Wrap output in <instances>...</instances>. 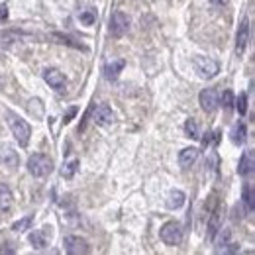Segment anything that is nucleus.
<instances>
[{
  "instance_id": "4",
  "label": "nucleus",
  "mask_w": 255,
  "mask_h": 255,
  "mask_svg": "<svg viewBox=\"0 0 255 255\" xmlns=\"http://www.w3.org/2000/svg\"><path fill=\"white\" fill-rule=\"evenodd\" d=\"M159 238L167 245H179L183 241V226L179 222L171 220V222L163 224V228L159 230Z\"/></svg>"
},
{
  "instance_id": "7",
  "label": "nucleus",
  "mask_w": 255,
  "mask_h": 255,
  "mask_svg": "<svg viewBox=\"0 0 255 255\" xmlns=\"http://www.w3.org/2000/svg\"><path fill=\"white\" fill-rule=\"evenodd\" d=\"M43 81L53 88L55 92H65V88H67V77L61 73V71H57V69H45L43 71Z\"/></svg>"
},
{
  "instance_id": "11",
  "label": "nucleus",
  "mask_w": 255,
  "mask_h": 255,
  "mask_svg": "<svg viewBox=\"0 0 255 255\" xmlns=\"http://www.w3.org/2000/svg\"><path fill=\"white\" fill-rule=\"evenodd\" d=\"M247 41H249V20L243 18L241 24H239L238 35H236V55H243V51L247 47Z\"/></svg>"
},
{
  "instance_id": "27",
  "label": "nucleus",
  "mask_w": 255,
  "mask_h": 255,
  "mask_svg": "<svg viewBox=\"0 0 255 255\" xmlns=\"http://www.w3.org/2000/svg\"><path fill=\"white\" fill-rule=\"evenodd\" d=\"M32 222H34V216L30 214V216H26V218H22V220L14 222V224H12V230H14V232H24V230H30Z\"/></svg>"
},
{
  "instance_id": "9",
  "label": "nucleus",
  "mask_w": 255,
  "mask_h": 255,
  "mask_svg": "<svg viewBox=\"0 0 255 255\" xmlns=\"http://www.w3.org/2000/svg\"><path fill=\"white\" fill-rule=\"evenodd\" d=\"M63 245H65V251H67L69 255H85V253L90 251L86 239H83V238H79V236H67V238L63 239Z\"/></svg>"
},
{
  "instance_id": "8",
  "label": "nucleus",
  "mask_w": 255,
  "mask_h": 255,
  "mask_svg": "<svg viewBox=\"0 0 255 255\" xmlns=\"http://www.w3.org/2000/svg\"><path fill=\"white\" fill-rule=\"evenodd\" d=\"M198 102L204 112H214L220 104V96H218V90L216 88H204L198 96Z\"/></svg>"
},
{
  "instance_id": "22",
  "label": "nucleus",
  "mask_w": 255,
  "mask_h": 255,
  "mask_svg": "<svg viewBox=\"0 0 255 255\" xmlns=\"http://www.w3.org/2000/svg\"><path fill=\"white\" fill-rule=\"evenodd\" d=\"M51 37H53V39H57L59 43H65V45H71V47H77V49H83V51H86V47H85V45H81L77 39H73V37H69V35H65V34H53Z\"/></svg>"
},
{
  "instance_id": "10",
  "label": "nucleus",
  "mask_w": 255,
  "mask_h": 255,
  "mask_svg": "<svg viewBox=\"0 0 255 255\" xmlns=\"http://www.w3.org/2000/svg\"><path fill=\"white\" fill-rule=\"evenodd\" d=\"M92 120L98 126H110L114 122V110L108 104H98L92 108Z\"/></svg>"
},
{
  "instance_id": "30",
  "label": "nucleus",
  "mask_w": 255,
  "mask_h": 255,
  "mask_svg": "<svg viewBox=\"0 0 255 255\" xmlns=\"http://www.w3.org/2000/svg\"><path fill=\"white\" fill-rule=\"evenodd\" d=\"M236 104H238V112H239V114L243 116V114L247 112V92H241V94L238 96Z\"/></svg>"
},
{
  "instance_id": "6",
  "label": "nucleus",
  "mask_w": 255,
  "mask_h": 255,
  "mask_svg": "<svg viewBox=\"0 0 255 255\" xmlns=\"http://www.w3.org/2000/svg\"><path fill=\"white\" fill-rule=\"evenodd\" d=\"M238 173L243 179H253L255 177V151L247 149L241 153L239 157V165H238Z\"/></svg>"
},
{
  "instance_id": "17",
  "label": "nucleus",
  "mask_w": 255,
  "mask_h": 255,
  "mask_svg": "<svg viewBox=\"0 0 255 255\" xmlns=\"http://www.w3.org/2000/svg\"><path fill=\"white\" fill-rule=\"evenodd\" d=\"M245 137H247V126L239 120V122L234 126V130H232V143H234V145H243Z\"/></svg>"
},
{
  "instance_id": "35",
  "label": "nucleus",
  "mask_w": 255,
  "mask_h": 255,
  "mask_svg": "<svg viewBox=\"0 0 255 255\" xmlns=\"http://www.w3.org/2000/svg\"><path fill=\"white\" fill-rule=\"evenodd\" d=\"M251 212H255V204H253V208H251Z\"/></svg>"
},
{
  "instance_id": "19",
  "label": "nucleus",
  "mask_w": 255,
  "mask_h": 255,
  "mask_svg": "<svg viewBox=\"0 0 255 255\" xmlns=\"http://www.w3.org/2000/svg\"><path fill=\"white\" fill-rule=\"evenodd\" d=\"M10 206H12V190L4 183H0V208L6 210Z\"/></svg>"
},
{
  "instance_id": "23",
  "label": "nucleus",
  "mask_w": 255,
  "mask_h": 255,
  "mask_svg": "<svg viewBox=\"0 0 255 255\" xmlns=\"http://www.w3.org/2000/svg\"><path fill=\"white\" fill-rule=\"evenodd\" d=\"M79 20H81L83 26H92V24L96 22V10H94V8H86V10H83V12L79 14Z\"/></svg>"
},
{
  "instance_id": "2",
  "label": "nucleus",
  "mask_w": 255,
  "mask_h": 255,
  "mask_svg": "<svg viewBox=\"0 0 255 255\" xmlns=\"http://www.w3.org/2000/svg\"><path fill=\"white\" fill-rule=\"evenodd\" d=\"M192 65H194L196 75H198L200 79H204V81H210V79H214V77L220 73V63L214 61V59H210V57H206V55L194 57Z\"/></svg>"
},
{
  "instance_id": "13",
  "label": "nucleus",
  "mask_w": 255,
  "mask_h": 255,
  "mask_svg": "<svg viewBox=\"0 0 255 255\" xmlns=\"http://www.w3.org/2000/svg\"><path fill=\"white\" fill-rule=\"evenodd\" d=\"M198 157V149L196 147H185L181 153H179V165L183 169H188Z\"/></svg>"
},
{
  "instance_id": "16",
  "label": "nucleus",
  "mask_w": 255,
  "mask_h": 255,
  "mask_svg": "<svg viewBox=\"0 0 255 255\" xmlns=\"http://www.w3.org/2000/svg\"><path fill=\"white\" fill-rule=\"evenodd\" d=\"M126 67V61L124 59H118V61H112V63H108L106 67H104V77L108 79V81H116L118 79V75L122 73V69Z\"/></svg>"
},
{
  "instance_id": "31",
  "label": "nucleus",
  "mask_w": 255,
  "mask_h": 255,
  "mask_svg": "<svg viewBox=\"0 0 255 255\" xmlns=\"http://www.w3.org/2000/svg\"><path fill=\"white\" fill-rule=\"evenodd\" d=\"M8 20V6L6 4H0V24Z\"/></svg>"
},
{
  "instance_id": "32",
  "label": "nucleus",
  "mask_w": 255,
  "mask_h": 255,
  "mask_svg": "<svg viewBox=\"0 0 255 255\" xmlns=\"http://www.w3.org/2000/svg\"><path fill=\"white\" fill-rule=\"evenodd\" d=\"M77 112H79V110H77V106L69 108V110H67V114H65V124H69V122H71V120L77 116Z\"/></svg>"
},
{
  "instance_id": "24",
  "label": "nucleus",
  "mask_w": 255,
  "mask_h": 255,
  "mask_svg": "<svg viewBox=\"0 0 255 255\" xmlns=\"http://www.w3.org/2000/svg\"><path fill=\"white\" fill-rule=\"evenodd\" d=\"M77 169H79V159H71V161H67V163L63 165L61 175H63L65 179H71V177L77 173Z\"/></svg>"
},
{
  "instance_id": "1",
  "label": "nucleus",
  "mask_w": 255,
  "mask_h": 255,
  "mask_svg": "<svg viewBox=\"0 0 255 255\" xmlns=\"http://www.w3.org/2000/svg\"><path fill=\"white\" fill-rule=\"evenodd\" d=\"M6 122H8V126H10L16 141H18L22 147H26V145L30 143V136H32V128L28 126V122H24L18 114H14V112H10V110L6 112Z\"/></svg>"
},
{
  "instance_id": "12",
  "label": "nucleus",
  "mask_w": 255,
  "mask_h": 255,
  "mask_svg": "<svg viewBox=\"0 0 255 255\" xmlns=\"http://www.w3.org/2000/svg\"><path fill=\"white\" fill-rule=\"evenodd\" d=\"M49 236H51V232H49V228L45 226V228L35 230V232L30 234V243H32L35 249H43V247H47V243H49Z\"/></svg>"
},
{
  "instance_id": "20",
  "label": "nucleus",
  "mask_w": 255,
  "mask_h": 255,
  "mask_svg": "<svg viewBox=\"0 0 255 255\" xmlns=\"http://www.w3.org/2000/svg\"><path fill=\"white\" fill-rule=\"evenodd\" d=\"M185 134H187L190 139H200V128H198L196 120L188 118V120L185 122Z\"/></svg>"
},
{
  "instance_id": "29",
  "label": "nucleus",
  "mask_w": 255,
  "mask_h": 255,
  "mask_svg": "<svg viewBox=\"0 0 255 255\" xmlns=\"http://www.w3.org/2000/svg\"><path fill=\"white\" fill-rule=\"evenodd\" d=\"M220 136H222L220 130H216V132H208L206 136L202 137V145H208V143H220Z\"/></svg>"
},
{
  "instance_id": "34",
  "label": "nucleus",
  "mask_w": 255,
  "mask_h": 255,
  "mask_svg": "<svg viewBox=\"0 0 255 255\" xmlns=\"http://www.w3.org/2000/svg\"><path fill=\"white\" fill-rule=\"evenodd\" d=\"M0 88H2V77H0Z\"/></svg>"
},
{
  "instance_id": "33",
  "label": "nucleus",
  "mask_w": 255,
  "mask_h": 255,
  "mask_svg": "<svg viewBox=\"0 0 255 255\" xmlns=\"http://www.w3.org/2000/svg\"><path fill=\"white\" fill-rule=\"evenodd\" d=\"M210 2L216 4V6H226V4L230 2V0H210Z\"/></svg>"
},
{
  "instance_id": "26",
  "label": "nucleus",
  "mask_w": 255,
  "mask_h": 255,
  "mask_svg": "<svg viewBox=\"0 0 255 255\" xmlns=\"http://www.w3.org/2000/svg\"><path fill=\"white\" fill-rule=\"evenodd\" d=\"M2 159H4L6 167H16V165H18V155H16V151H14V149H10V147H6V149H4Z\"/></svg>"
},
{
  "instance_id": "28",
  "label": "nucleus",
  "mask_w": 255,
  "mask_h": 255,
  "mask_svg": "<svg viewBox=\"0 0 255 255\" xmlns=\"http://www.w3.org/2000/svg\"><path fill=\"white\" fill-rule=\"evenodd\" d=\"M220 104H222L226 110H230V108L234 106V94H232V90H224V92H222V96H220Z\"/></svg>"
},
{
  "instance_id": "3",
  "label": "nucleus",
  "mask_w": 255,
  "mask_h": 255,
  "mask_svg": "<svg viewBox=\"0 0 255 255\" xmlns=\"http://www.w3.org/2000/svg\"><path fill=\"white\" fill-rule=\"evenodd\" d=\"M28 171L37 179L47 177L51 171H53V161H51V157L43 155V153H34V155L28 159Z\"/></svg>"
},
{
  "instance_id": "25",
  "label": "nucleus",
  "mask_w": 255,
  "mask_h": 255,
  "mask_svg": "<svg viewBox=\"0 0 255 255\" xmlns=\"http://www.w3.org/2000/svg\"><path fill=\"white\" fill-rule=\"evenodd\" d=\"M28 110H30V114H32V116L41 118V116H43V104H41V100L32 98V100H30V104H28Z\"/></svg>"
},
{
  "instance_id": "15",
  "label": "nucleus",
  "mask_w": 255,
  "mask_h": 255,
  "mask_svg": "<svg viewBox=\"0 0 255 255\" xmlns=\"http://www.w3.org/2000/svg\"><path fill=\"white\" fill-rule=\"evenodd\" d=\"M185 200H187V196H185L183 190H171L169 196H167V208L169 210H179L185 204Z\"/></svg>"
},
{
  "instance_id": "21",
  "label": "nucleus",
  "mask_w": 255,
  "mask_h": 255,
  "mask_svg": "<svg viewBox=\"0 0 255 255\" xmlns=\"http://www.w3.org/2000/svg\"><path fill=\"white\" fill-rule=\"evenodd\" d=\"M241 198H243V204L251 210L253 204H255V188L251 185H245L243 187V192H241Z\"/></svg>"
},
{
  "instance_id": "18",
  "label": "nucleus",
  "mask_w": 255,
  "mask_h": 255,
  "mask_svg": "<svg viewBox=\"0 0 255 255\" xmlns=\"http://www.w3.org/2000/svg\"><path fill=\"white\" fill-rule=\"evenodd\" d=\"M214 239H216V253H222V249L232 243V230H218Z\"/></svg>"
},
{
  "instance_id": "5",
  "label": "nucleus",
  "mask_w": 255,
  "mask_h": 255,
  "mask_svg": "<svg viewBox=\"0 0 255 255\" xmlns=\"http://www.w3.org/2000/svg\"><path fill=\"white\" fill-rule=\"evenodd\" d=\"M130 30V16L124 12H114L108 22V32L112 37H124Z\"/></svg>"
},
{
  "instance_id": "14",
  "label": "nucleus",
  "mask_w": 255,
  "mask_h": 255,
  "mask_svg": "<svg viewBox=\"0 0 255 255\" xmlns=\"http://www.w3.org/2000/svg\"><path fill=\"white\" fill-rule=\"evenodd\" d=\"M222 218H224V208L220 206L218 210H214V212H212V216H210V222H208V236H210L212 239L216 238V234H218V230H220Z\"/></svg>"
}]
</instances>
